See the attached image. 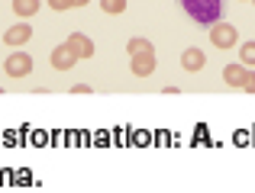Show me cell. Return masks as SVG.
<instances>
[{"instance_id":"obj_12","label":"cell","mask_w":255,"mask_h":193,"mask_svg":"<svg viewBox=\"0 0 255 193\" xmlns=\"http://www.w3.org/2000/svg\"><path fill=\"white\" fill-rule=\"evenodd\" d=\"M239 64L255 68V42H243V45H239Z\"/></svg>"},{"instance_id":"obj_17","label":"cell","mask_w":255,"mask_h":193,"mask_svg":"<svg viewBox=\"0 0 255 193\" xmlns=\"http://www.w3.org/2000/svg\"><path fill=\"white\" fill-rule=\"evenodd\" d=\"M91 0H71V6H87Z\"/></svg>"},{"instance_id":"obj_4","label":"cell","mask_w":255,"mask_h":193,"mask_svg":"<svg viewBox=\"0 0 255 193\" xmlns=\"http://www.w3.org/2000/svg\"><path fill=\"white\" fill-rule=\"evenodd\" d=\"M3 71H6V77H26V74H32V58L26 52H13L3 62Z\"/></svg>"},{"instance_id":"obj_10","label":"cell","mask_w":255,"mask_h":193,"mask_svg":"<svg viewBox=\"0 0 255 193\" xmlns=\"http://www.w3.org/2000/svg\"><path fill=\"white\" fill-rule=\"evenodd\" d=\"M243 77H246V64H226L223 68V81L230 84V87H239V84H243Z\"/></svg>"},{"instance_id":"obj_5","label":"cell","mask_w":255,"mask_h":193,"mask_svg":"<svg viewBox=\"0 0 255 193\" xmlns=\"http://www.w3.org/2000/svg\"><path fill=\"white\" fill-rule=\"evenodd\" d=\"M71 49V55L81 62V58H94V42L84 36V32H68V42H65Z\"/></svg>"},{"instance_id":"obj_14","label":"cell","mask_w":255,"mask_h":193,"mask_svg":"<svg viewBox=\"0 0 255 193\" xmlns=\"http://www.w3.org/2000/svg\"><path fill=\"white\" fill-rule=\"evenodd\" d=\"M239 87L246 90V94H255V71L252 68H246V77H243V84Z\"/></svg>"},{"instance_id":"obj_3","label":"cell","mask_w":255,"mask_h":193,"mask_svg":"<svg viewBox=\"0 0 255 193\" xmlns=\"http://www.w3.org/2000/svg\"><path fill=\"white\" fill-rule=\"evenodd\" d=\"M155 68H158L155 52H139V55H129V71H132L136 77H149V74H155Z\"/></svg>"},{"instance_id":"obj_18","label":"cell","mask_w":255,"mask_h":193,"mask_svg":"<svg viewBox=\"0 0 255 193\" xmlns=\"http://www.w3.org/2000/svg\"><path fill=\"white\" fill-rule=\"evenodd\" d=\"M249 3H255V0H249Z\"/></svg>"},{"instance_id":"obj_6","label":"cell","mask_w":255,"mask_h":193,"mask_svg":"<svg viewBox=\"0 0 255 193\" xmlns=\"http://www.w3.org/2000/svg\"><path fill=\"white\" fill-rule=\"evenodd\" d=\"M49 64L55 71H71L78 64V58L71 55V49L68 45H55V49H52V55H49Z\"/></svg>"},{"instance_id":"obj_9","label":"cell","mask_w":255,"mask_h":193,"mask_svg":"<svg viewBox=\"0 0 255 193\" xmlns=\"http://www.w3.org/2000/svg\"><path fill=\"white\" fill-rule=\"evenodd\" d=\"M39 10H42V3H39V0H13V13H16L19 19L36 16Z\"/></svg>"},{"instance_id":"obj_1","label":"cell","mask_w":255,"mask_h":193,"mask_svg":"<svg viewBox=\"0 0 255 193\" xmlns=\"http://www.w3.org/2000/svg\"><path fill=\"white\" fill-rule=\"evenodd\" d=\"M184 13L200 26H213L223 16V0H181Z\"/></svg>"},{"instance_id":"obj_15","label":"cell","mask_w":255,"mask_h":193,"mask_svg":"<svg viewBox=\"0 0 255 193\" xmlns=\"http://www.w3.org/2000/svg\"><path fill=\"white\" fill-rule=\"evenodd\" d=\"M52 10H71V0H45Z\"/></svg>"},{"instance_id":"obj_13","label":"cell","mask_w":255,"mask_h":193,"mask_svg":"<svg viewBox=\"0 0 255 193\" xmlns=\"http://www.w3.org/2000/svg\"><path fill=\"white\" fill-rule=\"evenodd\" d=\"M100 10L110 13V16H120L126 10V0H100Z\"/></svg>"},{"instance_id":"obj_11","label":"cell","mask_w":255,"mask_h":193,"mask_svg":"<svg viewBox=\"0 0 255 193\" xmlns=\"http://www.w3.org/2000/svg\"><path fill=\"white\" fill-rule=\"evenodd\" d=\"M126 52H129V55H139V52H155V45H152L145 36H132L129 45H126Z\"/></svg>"},{"instance_id":"obj_16","label":"cell","mask_w":255,"mask_h":193,"mask_svg":"<svg viewBox=\"0 0 255 193\" xmlns=\"http://www.w3.org/2000/svg\"><path fill=\"white\" fill-rule=\"evenodd\" d=\"M91 90H94V87H87V84H75V87H71V94L78 97V94H91Z\"/></svg>"},{"instance_id":"obj_8","label":"cell","mask_w":255,"mask_h":193,"mask_svg":"<svg viewBox=\"0 0 255 193\" xmlns=\"http://www.w3.org/2000/svg\"><path fill=\"white\" fill-rule=\"evenodd\" d=\"M207 64V55H204V49H197V45H191V49H184V55H181V68L184 71H200Z\"/></svg>"},{"instance_id":"obj_7","label":"cell","mask_w":255,"mask_h":193,"mask_svg":"<svg viewBox=\"0 0 255 193\" xmlns=\"http://www.w3.org/2000/svg\"><path fill=\"white\" fill-rule=\"evenodd\" d=\"M29 39H32V26L26 23V19H23V23H16V26H10V29L3 32V42L13 45V49H16V45H26Z\"/></svg>"},{"instance_id":"obj_2","label":"cell","mask_w":255,"mask_h":193,"mask_svg":"<svg viewBox=\"0 0 255 193\" xmlns=\"http://www.w3.org/2000/svg\"><path fill=\"white\" fill-rule=\"evenodd\" d=\"M210 42H213V49H233V45L239 42V32H236V26L233 23H213L210 26Z\"/></svg>"}]
</instances>
